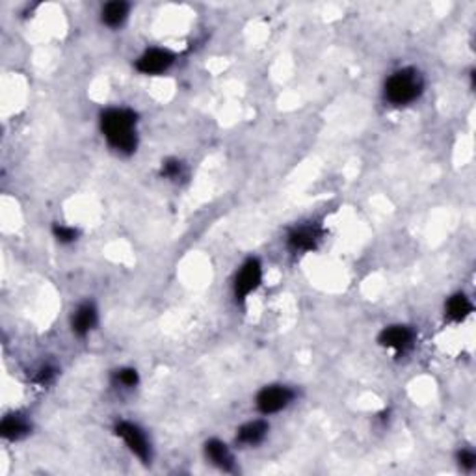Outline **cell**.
Listing matches in <instances>:
<instances>
[{
  "label": "cell",
  "mask_w": 476,
  "mask_h": 476,
  "mask_svg": "<svg viewBox=\"0 0 476 476\" xmlns=\"http://www.w3.org/2000/svg\"><path fill=\"white\" fill-rule=\"evenodd\" d=\"M54 376V370L52 369H43L41 372H39V376H38V382L39 383H49L50 382V378Z\"/></svg>",
  "instance_id": "19"
},
{
  "label": "cell",
  "mask_w": 476,
  "mask_h": 476,
  "mask_svg": "<svg viewBox=\"0 0 476 476\" xmlns=\"http://www.w3.org/2000/svg\"><path fill=\"white\" fill-rule=\"evenodd\" d=\"M261 279H263V268H261V264H259L257 259H250V261L240 268V272H238L237 276V281H235V296H237V300H246V298L261 285Z\"/></svg>",
  "instance_id": "4"
},
{
  "label": "cell",
  "mask_w": 476,
  "mask_h": 476,
  "mask_svg": "<svg viewBox=\"0 0 476 476\" xmlns=\"http://www.w3.org/2000/svg\"><path fill=\"white\" fill-rule=\"evenodd\" d=\"M118 382L121 383V385H125V387H134L136 383H138V374H136V370L132 369H123L118 372Z\"/></svg>",
  "instance_id": "15"
},
{
  "label": "cell",
  "mask_w": 476,
  "mask_h": 476,
  "mask_svg": "<svg viewBox=\"0 0 476 476\" xmlns=\"http://www.w3.org/2000/svg\"><path fill=\"white\" fill-rule=\"evenodd\" d=\"M459 464L464 465L465 469H473V467L476 465L475 452H470V451L462 452V454H459Z\"/></svg>",
  "instance_id": "18"
},
{
  "label": "cell",
  "mask_w": 476,
  "mask_h": 476,
  "mask_svg": "<svg viewBox=\"0 0 476 476\" xmlns=\"http://www.w3.org/2000/svg\"><path fill=\"white\" fill-rule=\"evenodd\" d=\"M54 235L60 242H73L76 238V231L73 227H65V226H56L54 227Z\"/></svg>",
  "instance_id": "16"
},
{
  "label": "cell",
  "mask_w": 476,
  "mask_h": 476,
  "mask_svg": "<svg viewBox=\"0 0 476 476\" xmlns=\"http://www.w3.org/2000/svg\"><path fill=\"white\" fill-rule=\"evenodd\" d=\"M97 324V311L91 303H84L76 309L75 316H73V329L78 335H86L94 329Z\"/></svg>",
  "instance_id": "10"
},
{
  "label": "cell",
  "mask_w": 476,
  "mask_h": 476,
  "mask_svg": "<svg viewBox=\"0 0 476 476\" xmlns=\"http://www.w3.org/2000/svg\"><path fill=\"white\" fill-rule=\"evenodd\" d=\"M0 432H2V435L6 439H19L30 432V424L21 415H10V417L2 420Z\"/></svg>",
  "instance_id": "12"
},
{
  "label": "cell",
  "mask_w": 476,
  "mask_h": 476,
  "mask_svg": "<svg viewBox=\"0 0 476 476\" xmlns=\"http://www.w3.org/2000/svg\"><path fill=\"white\" fill-rule=\"evenodd\" d=\"M422 91V78L415 69H402L385 84V95L393 105H409Z\"/></svg>",
  "instance_id": "2"
},
{
  "label": "cell",
  "mask_w": 476,
  "mask_h": 476,
  "mask_svg": "<svg viewBox=\"0 0 476 476\" xmlns=\"http://www.w3.org/2000/svg\"><path fill=\"white\" fill-rule=\"evenodd\" d=\"M473 311V303L469 301V298L464 294H456L452 296L448 303H446V314L448 318L456 320V322H462Z\"/></svg>",
  "instance_id": "13"
},
{
  "label": "cell",
  "mask_w": 476,
  "mask_h": 476,
  "mask_svg": "<svg viewBox=\"0 0 476 476\" xmlns=\"http://www.w3.org/2000/svg\"><path fill=\"white\" fill-rule=\"evenodd\" d=\"M380 343L387 348H393L398 354L404 351L413 345V332L406 326H391L387 329H383L380 335Z\"/></svg>",
  "instance_id": "7"
},
{
  "label": "cell",
  "mask_w": 476,
  "mask_h": 476,
  "mask_svg": "<svg viewBox=\"0 0 476 476\" xmlns=\"http://www.w3.org/2000/svg\"><path fill=\"white\" fill-rule=\"evenodd\" d=\"M116 433L125 441L127 446L132 451V454H136V456H138L142 462H145V464L149 462L151 459L149 441H147L144 432H142L136 424H132V422H118Z\"/></svg>",
  "instance_id": "3"
},
{
  "label": "cell",
  "mask_w": 476,
  "mask_h": 476,
  "mask_svg": "<svg viewBox=\"0 0 476 476\" xmlns=\"http://www.w3.org/2000/svg\"><path fill=\"white\" fill-rule=\"evenodd\" d=\"M205 451H207V457L216 465V467H219L221 470L232 469V464H235V462H232V454L221 441H218V439L208 441Z\"/></svg>",
  "instance_id": "9"
},
{
  "label": "cell",
  "mask_w": 476,
  "mask_h": 476,
  "mask_svg": "<svg viewBox=\"0 0 476 476\" xmlns=\"http://www.w3.org/2000/svg\"><path fill=\"white\" fill-rule=\"evenodd\" d=\"M268 432V426L263 420H253V422H248L244 426L238 430V441L244 443V445H257L264 439Z\"/></svg>",
  "instance_id": "11"
},
{
  "label": "cell",
  "mask_w": 476,
  "mask_h": 476,
  "mask_svg": "<svg viewBox=\"0 0 476 476\" xmlns=\"http://www.w3.org/2000/svg\"><path fill=\"white\" fill-rule=\"evenodd\" d=\"M320 240V231L314 226L298 227L290 232L288 237V244L296 251H309L313 250L316 242Z\"/></svg>",
  "instance_id": "8"
},
{
  "label": "cell",
  "mask_w": 476,
  "mask_h": 476,
  "mask_svg": "<svg viewBox=\"0 0 476 476\" xmlns=\"http://www.w3.org/2000/svg\"><path fill=\"white\" fill-rule=\"evenodd\" d=\"M127 15H129V4H127V2H121V0L110 2V4H107L105 10H102V21H105L108 26H119L127 19Z\"/></svg>",
  "instance_id": "14"
},
{
  "label": "cell",
  "mask_w": 476,
  "mask_h": 476,
  "mask_svg": "<svg viewBox=\"0 0 476 476\" xmlns=\"http://www.w3.org/2000/svg\"><path fill=\"white\" fill-rule=\"evenodd\" d=\"M173 63V54L164 49H151L136 62V69L145 75H158Z\"/></svg>",
  "instance_id": "6"
},
{
  "label": "cell",
  "mask_w": 476,
  "mask_h": 476,
  "mask_svg": "<svg viewBox=\"0 0 476 476\" xmlns=\"http://www.w3.org/2000/svg\"><path fill=\"white\" fill-rule=\"evenodd\" d=\"M181 162L179 160H166L162 166V175L166 177H179L181 175Z\"/></svg>",
  "instance_id": "17"
},
{
  "label": "cell",
  "mask_w": 476,
  "mask_h": 476,
  "mask_svg": "<svg viewBox=\"0 0 476 476\" xmlns=\"http://www.w3.org/2000/svg\"><path fill=\"white\" fill-rule=\"evenodd\" d=\"M100 129L113 149L121 153H132L136 149V116L131 110H107L100 118Z\"/></svg>",
  "instance_id": "1"
},
{
  "label": "cell",
  "mask_w": 476,
  "mask_h": 476,
  "mask_svg": "<svg viewBox=\"0 0 476 476\" xmlns=\"http://www.w3.org/2000/svg\"><path fill=\"white\" fill-rule=\"evenodd\" d=\"M292 398H294V393L288 387H281V385L266 387L259 393L257 407L266 415L277 413L283 407H287L292 402Z\"/></svg>",
  "instance_id": "5"
}]
</instances>
